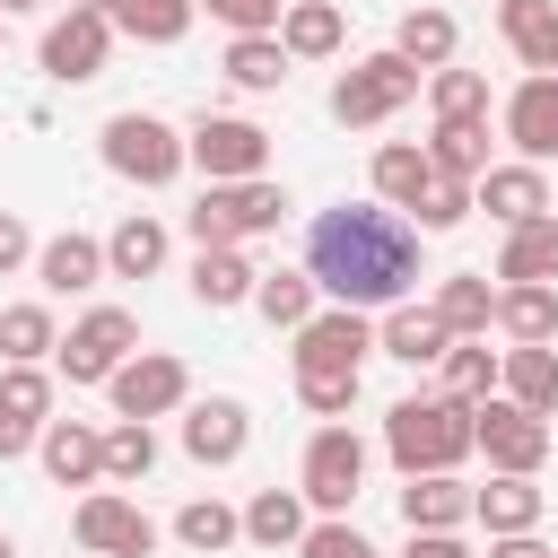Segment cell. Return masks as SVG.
Here are the masks:
<instances>
[{"instance_id": "obj_1", "label": "cell", "mask_w": 558, "mask_h": 558, "mask_svg": "<svg viewBox=\"0 0 558 558\" xmlns=\"http://www.w3.org/2000/svg\"><path fill=\"white\" fill-rule=\"evenodd\" d=\"M305 270H314V288L323 296H340V305H401L410 296V279H418V227L401 218V209H357V201H340V209H323L314 227H305Z\"/></svg>"}, {"instance_id": "obj_2", "label": "cell", "mask_w": 558, "mask_h": 558, "mask_svg": "<svg viewBox=\"0 0 558 558\" xmlns=\"http://www.w3.org/2000/svg\"><path fill=\"white\" fill-rule=\"evenodd\" d=\"M366 349H375V323H366L357 305L305 314V323H296V401H305L314 418H340V410L357 401Z\"/></svg>"}, {"instance_id": "obj_3", "label": "cell", "mask_w": 558, "mask_h": 558, "mask_svg": "<svg viewBox=\"0 0 558 558\" xmlns=\"http://www.w3.org/2000/svg\"><path fill=\"white\" fill-rule=\"evenodd\" d=\"M471 410H480V401H453V392H410V401H392V410H384V453L401 462V480H410V471H453V462L471 453Z\"/></svg>"}, {"instance_id": "obj_4", "label": "cell", "mask_w": 558, "mask_h": 558, "mask_svg": "<svg viewBox=\"0 0 558 558\" xmlns=\"http://www.w3.org/2000/svg\"><path fill=\"white\" fill-rule=\"evenodd\" d=\"M279 209H288V192L270 174H244V183H209L183 209V227H192V244H244V235H270Z\"/></svg>"}, {"instance_id": "obj_5", "label": "cell", "mask_w": 558, "mask_h": 558, "mask_svg": "<svg viewBox=\"0 0 558 558\" xmlns=\"http://www.w3.org/2000/svg\"><path fill=\"white\" fill-rule=\"evenodd\" d=\"M418 61H401V52H366V61H349L340 70V87H331V122H349V131H375V122H392L410 96H418Z\"/></svg>"}, {"instance_id": "obj_6", "label": "cell", "mask_w": 558, "mask_h": 558, "mask_svg": "<svg viewBox=\"0 0 558 558\" xmlns=\"http://www.w3.org/2000/svg\"><path fill=\"white\" fill-rule=\"evenodd\" d=\"M105 166H113L122 183H148V192H157V183L183 174V140H174L157 113H113V122H105Z\"/></svg>"}, {"instance_id": "obj_7", "label": "cell", "mask_w": 558, "mask_h": 558, "mask_svg": "<svg viewBox=\"0 0 558 558\" xmlns=\"http://www.w3.org/2000/svg\"><path fill=\"white\" fill-rule=\"evenodd\" d=\"M105 392H113V418H166V410L192 401V375H183V357H166V349H131V357L105 375Z\"/></svg>"}, {"instance_id": "obj_8", "label": "cell", "mask_w": 558, "mask_h": 558, "mask_svg": "<svg viewBox=\"0 0 558 558\" xmlns=\"http://www.w3.org/2000/svg\"><path fill=\"white\" fill-rule=\"evenodd\" d=\"M183 157H192L209 183H244V174L270 166V131L244 122V113H201V131L183 140Z\"/></svg>"}, {"instance_id": "obj_9", "label": "cell", "mask_w": 558, "mask_h": 558, "mask_svg": "<svg viewBox=\"0 0 558 558\" xmlns=\"http://www.w3.org/2000/svg\"><path fill=\"white\" fill-rule=\"evenodd\" d=\"M471 445L488 453V471H541L549 462V418L541 410H514V401H480L471 410Z\"/></svg>"}, {"instance_id": "obj_10", "label": "cell", "mask_w": 558, "mask_h": 558, "mask_svg": "<svg viewBox=\"0 0 558 558\" xmlns=\"http://www.w3.org/2000/svg\"><path fill=\"white\" fill-rule=\"evenodd\" d=\"M131 349H140V323H131L122 305H96L87 323H70V340H52V357H61L70 384H105Z\"/></svg>"}, {"instance_id": "obj_11", "label": "cell", "mask_w": 558, "mask_h": 558, "mask_svg": "<svg viewBox=\"0 0 558 558\" xmlns=\"http://www.w3.org/2000/svg\"><path fill=\"white\" fill-rule=\"evenodd\" d=\"M357 480H366V445H357L349 427H314L305 471H296V497H305V506H323V514H349Z\"/></svg>"}, {"instance_id": "obj_12", "label": "cell", "mask_w": 558, "mask_h": 558, "mask_svg": "<svg viewBox=\"0 0 558 558\" xmlns=\"http://www.w3.org/2000/svg\"><path fill=\"white\" fill-rule=\"evenodd\" d=\"M78 549H87V558H148V549H157V523H148L131 497L87 488V497H78Z\"/></svg>"}, {"instance_id": "obj_13", "label": "cell", "mask_w": 558, "mask_h": 558, "mask_svg": "<svg viewBox=\"0 0 558 558\" xmlns=\"http://www.w3.org/2000/svg\"><path fill=\"white\" fill-rule=\"evenodd\" d=\"M105 52H113V17H105V9H70V17L44 26V78H61V87L96 78Z\"/></svg>"}, {"instance_id": "obj_14", "label": "cell", "mask_w": 558, "mask_h": 558, "mask_svg": "<svg viewBox=\"0 0 558 558\" xmlns=\"http://www.w3.org/2000/svg\"><path fill=\"white\" fill-rule=\"evenodd\" d=\"M253 445V418H244V401H227V392H209V401H192L183 410V453L201 462V471H218V462H235Z\"/></svg>"}, {"instance_id": "obj_15", "label": "cell", "mask_w": 558, "mask_h": 558, "mask_svg": "<svg viewBox=\"0 0 558 558\" xmlns=\"http://www.w3.org/2000/svg\"><path fill=\"white\" fill-rule=\"evenodd\" d=\"M506 140H514L532 166L558 157V70H532V78L506 96Z\"/></svg>"}, {"instance_id": "obj_16", "label": "cell", "mask_w": 558, "mask_h": 558, "mask_svg": "<svg viewBox=\"0 0 558 558\" xmlns=\"http://www.w3.org/2000/svg\"><path fill=\"white\" fill-rule=\"evenodd\" d=\"M471 209H488L497 227H523V218H541L549 209V174L523 157V166H488L480 183H471Z\"/></svg>"}, {"instance_id": "obj_17", "label": "cell", "mask_w": 558, "mask_h": 558, "mask_svg": "<svg viewBox=\"0 0 558 558\" xmlns=\"http://www.w3.org/2000/svg\"><path fill=\"white\" fill-rule=\"evenodd\" d=\"M44 471L61 480V488H96L105 480V436L96 427H78V418H44Z\"/></svg>"}, {"instance_id": "obj_18", "label": "cell", "mask_w": 558, "mask_h": 558, "mask_svg": "<svg viewBox=\"0 0 558 558\" xmlns=\"http://www.w3.org/2000/svg\"><path fill=\"white\" fill-rule=\"evenodd\" d=\"M497 384H506V401L514 410H558V349L549 340H514L506 357H497Z\"/></svg>"}, {"instance_id": "obj_19", "label": "cell", "mask_w": 558, "mask_h": 558, "mask_svg": "<svg viewBox=\"0 0 558 558\" xmlns=\"http://www.w3.org/2000/svg\"><path fill=\"white\" fill-rule=\"evenodd\" d=\"M375 349L401 357V366H436V357L453 349V331L436 323V305H392V314L375 323Z\"/></svg>"}, {"instance_id": "obj_20", "label": "cell", "mask_w": 558, "mask_h": 558, "mask_svg": "<svg viewBox=\"0 0 558 558\" xmlns=\"http://www.w3.org/2000/svg\"><path fill=\"white\" fill-rule=\"evenodd\" d=\"M401 523H410V532H453V523H471V488H462L453 471H410Z\"/></svg>"}, {"instance_id": "obj_21", "label": "cell", "mask_w": 558, "mask_h": 558, "mask_svg": "<svg viewBox=\"0 0 558 558\" xmlns=\"http://www.w3.org/2000/svg\"><path fill=\"white\" fill-rule=\"evenodd\" d=\"M497 35L523 70H558V0H497Z\"/></svg>"}, {"instance_id": "obj_22", "label": "cell", "mask_w": 558, "mask_h": 558, "mask_svg": "<svg viewBox=\"0 0 558 558\" xmlns=\"http://www.w3.org/2000/svg\"><path fill=\"white\" fill-rule=\"evenodd\" d=\"M497 331L506 340H558V288L549 279H506L497 288Z\"/></svg>"}, {"instance_id": "obj_23", "label": "cell", "mask_w": 558, "mask_h": 558, "mask_svg": "<svg viewBox=\"0 0 558 558\" xmlns=\"http://www.w3.org/2000/svg\"><path fill=\"white\" fill-rule=\"evenodd\" d=\"M427 183H436V166H427L418 140H384V148H375V201H384V209H418Z\"/></svg>"}, {"instance_id": "obj_24", "label": "cell", "mask_w": 558, "mask_h": 558, "mask_svg": "<svg viewBox=\"0 0 558 558\" xmlns=\"http://www.w3.org/2000/svg\"><path fill=\"white\" fill-rule=\"evenodd\" d=\"M35 279H44L52 296H78V288L105 279V244H96V235H52V244L35 253Z\"/></svg>"}, {"instance_id": "obj_25", "label": "cell", "mask_w": 558, "mask_h": 558, "mask_svg": "<svg viewBox=\"0 0 558 558\" xmlns=\"http://www.w3.org/2000/svg\"><path fill=\"white\" fill-rule=\"evenodd\" d=\"M497 279H549V288H558V218H549V209H541V218H523V227H506Z\"/></svg>"}, {"instance_id": "obj_26", "label": "cell", "mask_w": 558, "mask_h": 558, "mask_svg": "<svg viewBox=\"0 0 558 558\" xmlns=\"http://www.w3.org/2000/svg\"><path fill=\"white\" fill-rule=\"evenodd\" d=\"M279 44H288V61L340 52V0H288L279 9Z\"/></svg>"}, {"instance_id": "obj_27", "label": "cell", "mask_w": 558, "mask_h": 558, "mask_svg": "<svg viewBox=\"0 0 558 558\" xmlns=\"http://www.w3.org/2000/svg\"><path fill=\"white\" fill-rule=\"evenodd\" d=\"M436 323H445L453 340H488V323H497V288H488L480 270L445 279V288H436Z\"/></svg>"}, {"instance_id": "obj_28", "label": "cell", "mask_w": 558, "mask_h": 558, "mask_svg": "<svg viewBox=\"0 0 558 558\" xmlns=\"http://www.w3.org/2000/svg\"><path fill=\"white\" fill-rule=\"evenodd\" d=\"M471 514H480L488 532H532V523H541V488H532L523 471H497L488 488H471Z\"/></svg>"}, {"instance_id": "obj_29", "label": "cell", "mask_w": 558, "mask_h": 558, "mask_svg": "<svg viewBox=\"0 0 558 558\" xmlns=\"http://www.w3.org/2000/svg\"><path fill=\"white\" fill-rule=\"evenodd\" d=\"M453 44H462L453 9H410V17L392 26V52H401V61H418V70H445V61H453Z\"/></svg>"}, {"instance_id": "obj_30", "label": "cell", "mask_w": 558, "mask_h": 558, "mask_svg": "<svg viewBox=\"0 0 558 558\" xmlns=\"http://www.w3.org/2000/svg\"><path fill=\"white\" fill-rule=\"evenodd\" d=\"M253 279H262V270H253L235 244H201V262H192V296H201V305H244Z\"/></svg>"}, {"instance_id": "obj_31", "label": "cell", "mask_w": 558, "mask_h": 558, "mask_svg": "<svg viewBox=\"0 0 558 558\" xmlns=\"http://www.w3.org/2000/svg\"><path fill=\"white\" fill-rule=\"evenodd\" d=\"M427 166L453 174V183H480V174H488V122H436Z\"/></svg>"}, {"instance_id": "obj_32", "label": "cell", "mask_w": 558, "mask_h": 558, "mask_svg": "<svg viewBox=\"0 0 558 558\" xmlns=\"http://www.w3.org/2000/svg\"><path fill=\"white\" fill-rule=\"evenodd\" d=\"M314 296H323L314 270H262V279H253V305H262L270 331H296V323L314 314Z\"/></svg>"}, {"instance_id": "obj_33", "label": "cell", "mask_w": 558, "mask_h": 558, "mask_svg": "<svg viewBox=\"0 0 558 558\" xmlns=\"http://www.w3.org/2000/svg\"><path fill=\"white\" fill-rule=\"evenodd\" d=\"M244 541H262V549H296V541H305V497H296V488H262V497L244 506Z\"/></svg>"}, {"instance_id": "obj_34", "label": "cell", "mask_w": 558, "mask_h": 558, "mask_svg": "<svg viewBox=\"0 0 558 558\" xmlns=\"http://www.w3.org/2000/svg\"><path fill=\"white\" fill-rule=\"evenodd\" d=\"M192 9L201 0H113V35H131V44H183Z\"/></svg>"}, {"instance_id": "obj_35", "label": "cell", "mask_w": 558, "mask_h": 558, "mask_svg": "<svg viewBox=\"0 0 558 558\" xmlns=\"http://www.w3.org/2000/svg\"><path fill=\"white\" fill-rule=\"evenodd\" d=\"M227 78H235L244 96H270V87L288 78V44H279V35H235V44H227Z\"/></svg>"}, {"instance_id": "obj_36", "label": "cell", "mask_w": 558, "mask_h": 558, "mask_svg": "<svg viewBox=\"0 0 558 558\" xmlns=\"http://www.w3.org/2000/svg\"><path fill=\"white\" fill-rule=\"evenodd\" d=\"M157 262H166V227H157V218H122V227L105 235V270H113V279H148Z\"/></svg>"}, {"instance_id": "obj_37", "label": "cell", "mask_w": 558, "mask_h": 558, "mask_svg": "<svg viewBox=\"0 0 558 558\" xmlns=\"http://www.w3.org/2000/svg\"><path fill=\"white\" fill-rule=\"evenodd\" d=\"M174 541H183V549H201V558H218V549H235V541H244V514H235V506H218V497H192V506L174 514Z\"/></svg>"}, {"instance_id": "obj_38", "label": "cell", "mask_w": 558, "mask_h": 558, "mask_svg": "<svg viewBox=\"0 0 558 558\" xmlns=\"http://www.w3.org/2000/svg\"><path fill=\"white\" fill-rule=\"evenodd\" d=\"M427 105H436V122H488V78L480 70H427Z\"/></svg>"}, {"instance_id": "obj_39", "label": "cell", "mask_w": 558, "mask_h": 558, "mask_svg": "<svg viewBox=\"0 0 558 558\" xmlns=\"http://www.w3.org/2000/svg\"><path fill=\"white\" fill-rule=\"evenodd\" d=\"M52 305H0V357L9 366H35V357H52Z\"/></svg>"}, {"instance_id": "obj_40", "label": "cell", "mask_w": 558, "mask_h": 558, "mask_svg": "<svg viewBox=\"0 0 558 558\" xmlns=\"http://www.w3.org/2000/svg\"><path fill=\"white\" fill-rule=\"evenodd\" d=\"M436 366H445V392H453V401H488V392H497V357H488L480 340H453Z\"/></svg>"}, {"instance_id": "obj_41", "label": "cell", "mask_w": 558, "mask_h": 558, "mask_svg": "<svg viewBox=\"0 0 558 558\" xmlns=\"http://www.w3.org/2000/svg\"><path fill=\"white\" fill-rule=\"evenodd\" d=\"M148 471H157V436H148V418L105 427V480H148Z\"/></svg>"}, {"instance_id": "obj_42", "label": "cell", "mask_w": 558, "mask_h": 558, "mask_svg": "<svg viewBox=\"0 0 558 558\" xmlns=\"http://www.w3.org/2000/svg\"><path fill=\"white\" fill-rule=\"evenodd\" d=\"M0 410L26 418V427H44V410H52V375H44V366H9V375H0Z\"/></svg>"}, {"instance_id": "obj_43", "label": "cell", "mask_w": 558, "mask_h": 558, "mask_svg": "<svg viewBox=\"0 0 558 558\" xmlns=\"http://www.w3.org/2000/svg\"><path fill=\"white\" fill-rule=\"evenodd\" d=\"M462 218H471V183L436 174V183L418 192V227H427V235H445V227H462Z\"/></svg>"}, {"instance_id": "obj_44", "label": "cell", "mask_w": 558, "mask_h": 558, "mask_svg": "<svg viewBox=\"0 0 558 558\" xmlns=\"http://www.w3.org/2000/svg\"><path fill=\"white\" fill-rule=\"evenodd\" d=\"M296 558H375V541L357 532V523H305V541H296Z\"/></svg>"}, {"instance_id": "obj_45", "label": "cell", "mask_w": 558, "mask_h": 558, "mask_svg": "<svg viewBox=\"0 0 558 558\" xmlns=\"http://www.w3.org/2000/svg\"><path fill=\"white\" fill-rule=\"evenodd\" d=\"M218 26H235V35H279V9L288 0H201Z\"/></svg>"}, {"instance_id": "obj_46", "label": "cell", "mask_w": 558, "mask_h": 558, "mask_svg": "<svg viewBox=\"0 0 558 558\" xmlns=\"http://www.w3.org/2000/svg\"><path fill=\"white\" fill-rule=\"evenodd\" d=\"M26 253H35V235H26V218H17V209H0V279H9V270H17Z\"/></svg>"}, {"instance_id": "obj_47", "label": "cell", "mask_w": 558, "mask_h": 558, "mask_svg": "<svg viewBox=\"0 0 558 558\" xmlns=\"http://www.w3.org/2000/svg\"><path fill=\"white\" fill-rule=\"evenodd\" d=\"M401 558H471V549H462L453 532H410V549H401Z\"/></svg>"}, {"instance_id": "obj_48", "label": "cell", "mask_w": 558, "mask_h": 558, "mask_svg": "<svg viewBox=\"0 0 558 558\" xmlns=\"http://www.w3.org/2000/svg\"><path fill=\"white\" fill-rule=\"evenodd\" d=\"M35 436H44V427H26V418H9V410H0V462H17Z\"/></svg>"}, {"instance_id": "obj_49", "label": "cell", "mask_w": 558, "mask_h": 558, "mask_svg": "<svg viewBox=\"0 0 558 558\" xmlns=\"http://www.w3.org/2000/svg\"><path fill=\"white\" fill-rule=\"evenodd\" d=\"M488 558H549V549H541L532 532H497V541H488Z\"/></svg>"}, {"instance_id": "obj_50", "label": "cell", "mask_w": 558, "mask_h": 558, "mask_svg": "<svg viewBox=\"0 0 558 558\" xmlns=\"http://www.w3.org/2000/svg\"><path fill=\"white\" fill-rule=\"evenodd\" d=\"M70 9H105V17H113V0H70Z\"/></svg>"}, {"instance_id": "obj_51", "label": "cell", "mask_w": 558, "mask_h": 558, "mask_svg": "<svg viewBox=\"0 0 558 558\" xmlns=\"http://www.w3.org/2000/svg\"><path fill=\"white\" fill-rule=\"evenodd\" d=\"M0 9H44V0H0Z\"/></svg>"}, {"instance_id": "obj_52", "label": "cell", "mask_w": 558, "mask_h": 558, "mask_svg": "<svg viewBox=\"0 0 558 558\" xmlns=\"http://www.w3.org/2000/svg\"><path fill=\"white\" fill-rule=\"evenodd\" d=\"M0 558H17V549H9V532H0Z\"/></svg>"}]
</instances>
